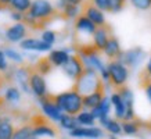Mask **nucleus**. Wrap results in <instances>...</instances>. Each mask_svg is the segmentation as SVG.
Instances as JSON below:
<instances>
[{
  "label": "nucleus",
  "instance_id": "nucleus-2",
  "mask_svg": "<svg viewBox=\"0 0 151 139\" xmlns=\"http://www.w3.org/2000/svg\"><path fill=\"white\" fill-rule=\"evenodd\" d=\"M49 96L65 114H69V116H78L85 107L83 106V96L73 86L69 90L63 93H57V95L49 93Z\"/></svg>",
  "mask_w": 151,
  "mask_h": 139
},
{
  "label": "nucleus",
  "instance_id": "nucleus-30",
  "mask_svg": "<svg viewBox=\"0 0 151 139\" xmlns=\"http://www.w3.org/2000/svg\"><path fill=\"white\" fill-rule=\"evenodd\" d=\"M4 99L10 103H15L19 100V92L17 88H9L4 95Z\"/></svg>",
  "mask_w": 151,
  "mask_h": 139
},
{
  "label": "nucleus",
  "instance_id": "nucleus-20",
  "mask_svg": "<svg viewBox=\"0 0 151 139\" xmlns=\"http://www.w3.org/2000/svg\"><path fill=\"white\" fill-rule=\"evenodd\" d=\"M54 65L51 64V61L49 57H40L37 63L35 64V70H36L37 72L40 75H47L51 72V70H53Z\"/></svg>",
  "mask_w": 151,
  "mask_h": 139
},
{
  "label": "nucleus",
  "instance_id": "nucleus-43",
  "mask_svg": "<svg viewBox=\"0 0 151 139\" xmlns=\"http://www.w3.org/2000/svg\"><path fill=\"white\" fill-rule=\"evenodd\" d=\"M0 122H1V118H0Z\"/></svg>",
  "mask_w": 151,
  "mask_h": 139
},
{
  "label": "nucleus",
  "instance_id": "nucleus-9",
  "mask_svg": "<svg viewBox=\"0 0 151 139\" xmlns=\"http://www.w3.org/2000/svg\"><path fill=\"white\" fill-rule=\"evenodd\" d=\"M29 88L33 92V95H36L39 99L47 95V86H46V81L43 78V75H40L37 72L35 67L31 77H29Z\"/></svg>",
  "mask_w": 151,
  "mask_h": 139
},
{
  "label": "nucleus",
  "instance_id": "nucleus-26",
  "mask_svg": "<svg viewBox=\"0 0 151 139\" xmlns=\"http://www.w3.org/2000/svg\"><path fill=\"white\" fill-rule=\"evenodd\" d=\"M14 131H15V128L11 122L1 120V122H0V139H13Z\"/></svg>",
  "mask_w": 151,
  "mask_h": 139
},
{
  "label": "nucleus",
  "instance_id": "nucleus-33",
  "mask_svg": "<svg viewBox=\"0 0 151 139\" xmlns=\"http://www.w3.org/2000/svg\"><path fill=\"white\" fill-rule=\"evenodd\" d=\"M94 4L101 10V11H107V13H111V3L110 0H93Z\"/></svg>",
  "mask_w": 151,
  "mask_h": 139
},
{
  "label": "nucleus",
  "instance_id": "nucleus-13",
  "mask_svg": "<svg viewBox=\"0 0 151 139\" xmlns=\"http://www.w3.org/2000/svg\"><path fill=\"white\" fill-rule=\"evenodd\" d=\"M143 57H144V51H143L140 47H134L132 50H128V51H125V53H122L121 61H122L126 67H133V65L137 64Z\"/></svg>",
  "mask_w": 151,
  "mask_h": 139
},
{
  "label": "nucleus",
  "instance_id": "nucleus-31",
  "mask_svg": "<svg viewBox=\"0 0 151 139\" xmlns=\"http://www.w3.org/2000/svg\"><path fill=\"white\" fill-rule=\"evenodd\" d=\"M130 3L133 4V7H136L137 10H142V11L151 9V0H130Z\"/></svg>",
  "mask_w": 151,
  "mask_h": 139
},
{
  "label": "nucleus",
  "instance_id": "nucleus-11",
  "mask_svg": "<svg viewBox=\"0 0 151 139\" xmlns=\"http://www.w3.org/2000/svg\"><path fill=\"white\" fill-rule=\"evenodd\" d=\"M40 104H42L43 111H45V114H46L47 117H50L51 120H54V121L61 120V117H63V110L51 100L50 96H49V93H47L46 96L40 97Z\"/></svg>",
  "mask_w": 151,
  "mask_h": 139
},
{
  "label": "nucleus",
  "instance_id": "nucleus-35",
  "mask_svg": "<svg viewBox=\"0 0 151 139\" xmlns=\"http://www.w3.org/2000/svg\"><path fill=\"white\" fill-rule=\"evenodd\" d=\"M4 54L7 59H10V60H13V61H21L22 60V57H21V54L19 53H17L15 50H11V49H7V50L4 51Z\"/></svg>",
  "mask_w": 151,
  "mask_h": 139
},
{
  "label": "nucleus",
  "instance_id": "nucleus-28",
  "mask_svg": "<svg viewBox=\"0 0 151 139\" xmlns=\"http://www.w3.org/2000/svg\"><path fill=\"white\" fill-rule=\"evenodd\" d=\"M76 118H78L79 124H82V125H93L96 117L93 116L92 111H81L78 116H76Z\"/></svg>",
  "mask_w": 151,
  "mask_h": 139
},
{
  "label": "nucleus",
  "instance_id": "nucleus-14",
  "mask_svg": "<svg viewBox=\"0 0 151 139\" xmlns=\"http://www.w3.org/2000/svg\"><path fill=\"white\" fill-rule=\"evenodd\" d=\"M21 47L27 49V50H37V51H46L51 49V45L46 43L42 39H33V38H28L21 42Z\"/></svg>",
  "mask_w": 151,
  "mask_h": 139
},
{
  "label": "nucleus",
  "instance_id": "nucleus-37",
  "mask_svg": "<svg viewBox=\"0 0 151 139\" xmlns=\"http://www.w3.org/2000/svg\"><path fill=\"white\" fill-rule=\"evenodd\" d=\"M63 1H64V3H71V4L79 6V4H82L83 0H63Z\"/></svg>",
  "mask_w": 151,
  "mask_h": 139
},
{
  "label": "nucleus",
  "instance_id": "nucleus-23",
  "mask_svg": "<svg viewBox=\"0 0 151 139\" xmlns=\"http://www.w3.org/2000/svg\"><path fill=\"white\" fill-rule=\"evenodd\" d=\"M142 128V122L137 121L136 118L130 121H124L122 122V131H124L126 135H134L137 134L139 131Z\"/></svg>",
  "mask_w": 151,
  "mask_h": 139
},
{
  "label": "nucleus",
  "instance_id": "nucleus-6",
  "mask_svg": "<svg viewBox=\"0 0 151 139\" xmlns=\"http://www.w3.org/2000/svg\"><path fill=\"white\" fill-rule=\"evenodd\" d=\"M104 11H101L93 0H83L82 1V7H81V14H83L85 17L93 21L97 27H100L103 24H105V18H104Z\"/></svg>",
  "mask_w": 151,
  "mask_h": 139
},
{
  "label": "nucleus",
  "instance_id": "nucleus-39",
  "mask_svg": "<svg viewBox=\"0 0 151 139\" xmlns=\"http://www.w3.org/2000/svg\"><path fill=\"white\" fill-rule=\"evenodd\" d=\"M3 85H4V78H3V75L0 74V89L3 88Z\"/></svg>",
  "mask_w": 151,
  "mask_h": 139
},
{
  "label": "nucleus",
  "instance_id": "nucleus-44",
  "mask_svg": "<svg viewBox=\"0 0 151 139\" xmlns=\"http://www.w3.org/2000/svg\"><path fill=\"white\" fill-rule=\"evenodd\" d=\"M32 139H36V138H32Z\"/></svg>",
  "mask_w": 151,
  "mask_h": 139
},
{
  "label": "nucleus",
  "instance_id": "nucleus-21",
  "mask_svg": "<svg viewBox=\"0 0 151 139\" xmlns=\"http://www.w3.org/2000/svg\"><path fill=\"white\" fill-rule=\"evenodd\" d=\"M35 135H33V130L29 124L22 125L19 128H15L13 135V139H32Z\"/></svg>",
  "mask_w": 151,
  "mask_h": 139
},
{
  "label": "nucleus",
  "instance_id": "nucleus-36",
  "mask_svg": "<svg viewBox=\"0 0 151 139\" xmlns=\"http://www.w3.org/2000/svg\"><path fill=\"white\" fill-rule=\"evenodd\" d=\"M7 68V64H6V54L4 51H0V71H4Z\"/></svg>",
  "mask_w": 151,
  "mask_h": 139
},
{
  "label": "nucleus",
  "instance_id": "nucleus-29",
  "mask_svg": "<svg viewBox=\"0 0 151 139\" xmlns=\"http://www.w3.org/2000/svg\"><path fill=\"white\" fill-rule=\"evenodd\" d=\"M78 14V6L71 4V3H64L63 6V15L64 18H72Z\"/></svg>",
  "mask_w": 151,
  "mask_h": 139
},
{
  "label": "nucleus",
  "instance_id": "nucleus-32",
  "mask_svg": "<svg viewBox=\"0 0 151 139\" xmlns=\"http://www.w3.org/2000/svg\"><path fill=\"white\" fill-rule=\"evenodd\" d=\"M111 3V13H119L125 7L126 0H110Z\"/></svg>",
  "mask_w": 151,
  "mask_h": 139
},
{
  "label": "nucleus",
  "instance_id": "nucleus-5",
  "mask_svg": "<svg viewBox=\"0 0 151 139\" xmlns=\"http://www.w3.org/2000/svg\"><path fill=\"white\" fill-rule=\"evenodd\" d=\"M86 68V65H85V61H83L82 56L81 54H73V56H69V60L63 65V71H64V74L71 78L75 82L76 79L82 75V72L85 71Z\"/></svg>",
  "mask_w": 151,
  "mask_h": 139
},
{
  "label": "nucleus",
  "instance_id": "nucleus-7",
  "mask_svg": "<svg viewBox=\"0 0 151 139\" xmlns=\"http://www.w3.org/2000/svg\"><path fill=\"white\" fill-rule=\"evenodd\" d=\"M111 36H112V28H111V25L107 22L103 24L100 27H97L96 32L93 35V45L103 53L105 45L108 43Z\"/></svg>",
  "mask_w": 151,
  "mask_h": 139
},
{
  "label": "nucleus",
  "instance_id": "nucleus-8",
  "mask_svg": "<svg viewBox=\"0 0 151 139\" xmlns=\"http://www.w3.org/2000/svg\"><path fill=\"white\" fill-rule=\"evenodd\" d=\"M104 99H105V85H104V81H101L99 88L94 92L83 96V106L86 107V109L93 110V109L100 106L101 103L104 102Z\"/></svg>",
  "mask_w": 151,
  "mask_h": 139
},
{
  "label": "nucleus",
  "instance_id": "nucleus-15",
  "mask_svg": "<svg viewBox=\"0 0 151 139\" xmlns=\"http://www.w3.org/2000/svg\"><path fill=\"white\" fill-rule=\"evenodd\" d=\"M71 136H75V138H100L103 136V131L100 128H96V127H90V128H86V127H79L76 130L71 131Z\"/></svg>",
  "mask_w": 151,
  "mask_h": 139
},
{
  "label": "nucleus",
  "instance_id": "nucleus-16",
  "mask_svg": "<svg viewBox=\"0 0 151 139\" xmlns=\"http://www.w3.org/2000/svg\"><path fill=\"white\" fill-rule=\"evenodd\" d=\"M27 35V25L24 22H17L6 31V36L10 42H18Z\"/></svg>",
  "mask_w": 151,
  "mask_h": 139
},
{
  "label": "nucleus",
  "instance_id": "nucleus-18",
  "mask_svg": "<svg viewBox=\"0 0 151 139\" xmlns=\"http://www.w3.org/2000/svg\"><path fill=\"white\" fill-rule=\"evenodd\" d=\"M33 135L35 136H51V138H55L58 131L57 128H54V125L51 124L50 121H47L45 124L37 125V127H33Z\"/></svg>",
  "mask_w": 151,
  "mask_h": 139
},
{
  "label": "nucleus",
  "instance_id": "nucleus-41",
  "mask_svg": "<svg viewBox=\"0 0 151 139\" xmlns=\"http://www.w3.org/2000/svg\"><path fill=\"white\" fill-rule=\"evenodd\" d=\"M148 127H150V130H151V122H150V124H148Z\"/></svg>",
  "mask_w": 151,
  "mask_h": 139
},
{
  "label": "nucleus",
  "instance_id": "nucleus-38",
  "mask_svg": "<svg viewBox=\"0 0 151 139\" xmlns=\"http://www.w3.org/2000/svg\"><path fill=\"white\" fill-rule=\"evenodd\" d=\"M146 70H147V72L151 75V59L148 60V63H147V65H146Z\"/></svg>",
  "mask_w": 151,
  "mask_h": 139
},
{
  "label": "nucleus",
  "instance_id": "nucleus-22",
  "mask_svg": "<svg viewBox=\"0 0 151 139\" xmlns=\"http://www.w3.org/2000/svg\"><path fill=\"white\" fill-rule=\"evenodd\" d=\"M60 124H61V127L63 128H65V130H76V128H79V121L78 118L75 116H69V114H63V117H61V120H60Z\"/></svg>",
  "mask_w": 151,
  "mask_h": 139
},
{
  "label": "nucleus",
  "instance_id": "nucleus-1",
  "mask_svg": "<svg viewBox=\"0 0 151 139\" xmlns=\"http://www.w3.org/2000/svg\"><path fill=\"white\" fill-rule=\"evenodd\" d=\"M60 17L64 18L63 13L58 11L55 7H53L50 1L35 0L32 1V6L28 10V13L24 14L22 22L35 31H39V29H45L49 24Z\"/></svg>",
  "mask_w": 151,
  "mask_h": 139
},
{
  "label": "nucleus",
  "instance_id": "nucleus-3",
  "mask_svg": "<svg viewBox=\"0 0 151 139\" xmlns=\"http://www.w3.org/2000/svg\"><path fill=\"white\" fill-rule=\"evenodd\" d=\"M103 79L99 77V74L96 72V68L93 67H86L85 71L82 72V75L79 77L75 82H73V88L76 89L82 96L90 95L99 88V85Z\"/></svg>",
  "mask_w": 151,
  "mask_h": 139
},
{
  "label": "nucleus",
  "instance_id": "nucleus-25",
  "mask_svg": "<svg viewBox=\"0 0 151 139\" xmlns=\"http://www.w3.org/2000/svg\"><path fill=\"white\" fill-rule=\"evenodd\" d=\"M100 122L105 127V130L108 131V132H111V134L118 135L122 132V125L119 124L116 120H110V118L107 117L104 120H100Z\"/></svg>",
  "mask_w": 151,
  "mask_h": 139
},
{
  "label": "nucleus",
  "instance_id": "nucleus-24",
  "mask_svg": "<svg viewBox=\"0 0 151 139\" xmlns=\"http://www.w3.org/2000/svg\"><path fill=\"white\" fill-rule=\"evenodd\" d=\"M140 86L144 89L146 96L148 97V100L151 102V75L147 72V70H143L140 72Z\"/></svg>",
  "mask_w": 151,
  "mask_h": 139
},
{
  "label": "nucleus",
  "instance_id": "nucleus-19",
  "mask_svg": "<svg viewBox=\"0 0 151 139\" xmlns=\"http://www.w3.org/2000/svg\"><path fill=\"white\" fill-rule=\"evenodd\" d=\"M49 59L54 67H63L69 60V54L65 50H53L49 56Z\"/></svg>",
  "mask_w": 151,
  "mask_h": 139
},
{
  "label": "nucleus",
  "instance_id": "nucleus-12",
  "mask_svg": "<svg viewBox=\"0 0 151 139\" xmlns=\"http://www.w3.org/2000/svg\"><path fill=\"white\" fill-rule=\"evenodd\" d=\"M104 56L107 59H110L111 61H115V60H121V57H122V50H121V45H119L118 39L112 35L110 38V41L108 43L105 45L104 50H103Z\"/></svg>",
  "mask_w": 151,
  "mask_h": 139
},
{
  "label": "nucleus",
  "instance_id": "nucleus-10",
  "mask_svg": "<svg viewBox=\"0 0 151 139\" xmlns=\"http://www.w3.org/2000/svg\"><path fill=\"white\" fill-rule=\"evenodd\" d=\"M97 25L93 21L85 17L83 14H79L76 20H75V31H76V35H87V36H92L93 41V35L96 32Z\"/></svg>",
  "mask_w": 151,
  "mask_h": 139
},
{
  "label": "nucleus",
  "instance_id": "nucleus-27",
  "mask_svg": "<svg viewBox=\"0 0 151 139\" xmlns=\"http://www.w3.org/2000/svg\"><path fill=\"white\" fill-rule=\"evenodd\" d=\"M31 6H32L31 0H11V11L14 10L21 14H25L31 9Z\"/></svg>",
  "mask_w": 151,
  "mask_h": 139
},
{
  "label": "nucleus",
  "instance_id": "nucleus-17",
  "mask_svg": "<svg viewBox=\"0 0 151 139\" xmlns=\"http://www.w3.org/2000/svg\"><path fill=\"white\" fill-rule=\"evenodd\" d=\"M111 103L115 109V117L118 120H125V116H126V104H125L122 96L119 95L118 92H115L112 96H111Z\"/></svg>",
  "mask_w": 151,
  "mask_h": 139
},
{
  "label": "nucleus",
  "instance_id": "nucleus-34",
  "mask_svg": "<svg viewBox=\"0 0 151 139\" xmlns=\"http://www.w3.org/2000/svg\"><path fill=\"white\" fill-rule=\"evenodd\" d=\"M42 41H45L49 45H53L55 41V32H53V31H45L43 35H42Z\"/></svg>",
  "mask_w": 151,
  "mask_h": 139
},
{
  "label": "nucleus",
  "instance_id": "nucleus-42",
  "mask_svg": "<svg viewBox=\"0 0 151 139\" xmlns=\"http://www.w3.org/2000/svg\"><path fill=\"white\" fill-rule=\"evenodd\" d=\"M110 139H115V138H110Z\"/></svg>",
  "mask_w": 151,
  "mask_h": 139
},
{
  "label": "nucleus",
  "instance_id": "nucleus-40",
  "mask_svg": "<svg viewBox=\"0 0 151 139\" xmlns=\"http://www.w3.org/2000/svg\"><path fill=\"white\" fill-rule=\"evenodd\" d=\"M4 102H6V99H4V97H1V96H0V107H1L3 104H4Z\"/></svg>",
  "mask_w": 151,
  "mask_h": 139
},
{
  "label": "nucleus",
  "instance_id": "nucleus-4",
  "mask_svg": "<svg viewBox=\"0 0 151 139\" xmlns=\"http://www.w3.org/2000/svg\"><path fill=\"white\" fill-rule=\"evenodd\" d=\"M107 71H108V81H110L111 86L114 88L115 92L119 90L121 88L126 86L129 70L121 60L110 61V64L107 67Z\"/></svg>",
  "mask_w": 151,
  "mask_h": 139
}]
</instances>
